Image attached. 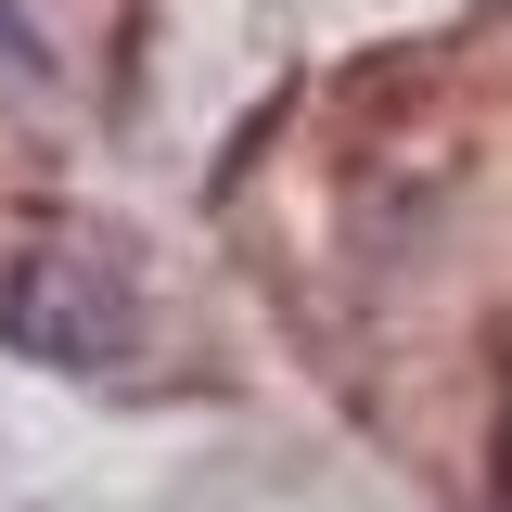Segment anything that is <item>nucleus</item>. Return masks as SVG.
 <instances>
[{"mask_svg": "<svg viewBox=\"0 0 512 512\" xmlns=\"http://www.w3.org/2000/svg\"><path fill=\"white\" fill-rule=\"evenodd\" d=\"M0 320H13V346L52 359V372H116L128 346H141V282H128L103 244H39V256H13Z\"/></svg>", "mask_w": 512, "mask_h": 512, "instance_id": "nucleus-1", "label": "nucleus"}]
</instances>
